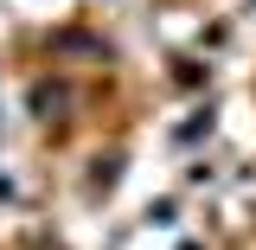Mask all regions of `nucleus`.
I'll use <instances>...</instances> for the list:
<instances>
[{"instance_id": "f257e3e1", "label": "nucleus", "mask_w": 256, "mask_h": 250, "mask_svg": "<svg viewBox=\"0 0 256 250\" xmlns=\"http://www.w3.org/2000/svg\"><path fill=\"white\" fill-rule=\"evenodd\" d=\"M64 103H70V96H64V90H52V84H38V90H32V109H38L45 122H52V109H64Z\"/></svg>"}]
</instances>
